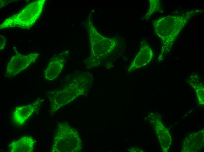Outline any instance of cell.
<instances>
[{
	"label": "cell",
	"instance_id": "1",
	"mask_svg": "<svg viewBox=\"0 0 204 152\" xmlns=\"http://www.w3.org/2000/svg\"><path fill=\"white\" fill-rule=\"evenodd\" d=\"M196 11L191 10L181 15H170L154 21V33L161 41L159 60H162L170 51L179 33L188 20L197 13Z\"/></svg>",
	"mask_w": 204,
	"mask_h": 152
},
{
	"label": "cell",
	"instance_id": "2",
	"mask_svg": "<svg viewBox=\"0 0 204 152\" xmlns=\"http://www.w3.org/2000/svg\"><path fill=\"white\" fill-rule=\"evenodd\" d=\"M45 0L33 2L19 13L6 19L0 25V29L18 27L29 29L35 23L42 12Z\"/></svg>",
	"mask_w": 204,
	"mask_h": 152
},
{
	"label": "cell",
	"instance_id": "3",
	"mask_svg": "<svg viewBox=\"0 0 204 152\" xmlns=\"http://www.w3.org/2000/svg\"><path fill=\"white\" fill-rule=\"evenodd\" d=\"M90 29L91 54L95 58L98 59L105 57L112 52L117 46V39L103 36L92 25Z\"/></svg>",
	"mask_w": 204,
	"mask_h": 152
},
{
	"label": "cell",
	"instance_id": "4",
	"mask_svg": "<svg viewBox=\"0 0 204 152\" xmlns=\"http://www.w3.org/2000/svg\"><path fill=\"white\" fill-rule=\"evenodd\" d=\"M15 51L16 54L11 59L6 68L5 74L8 77L14 76L23 71L34 63L40 55L37 52L23 55Z\"/></svg>",
	"mask_w": 204,
	"mask_h": 152
},
{
	"label": "cell",
	"instance_id": "5",
	"mask_svg": "<svg viewBox=\"0 0 204 152\" xmlns=\"http://www.w3.org/2000/svg\"><path fill=\"white\" fill-rule=\"evenodd\" d=\"M42 101L38 98L28 104L16 107L13 112L14 121L19 125L23 124L40 106Z\"/></svg>",
	"mask_w": 204,
	"mask_h": 152
},
{
	"label": "cell",
	"instance_id": "6",
	"mask_svg": "<svg viewBox=\"0 0 204 152\" xmlns=\"http://www.w3.org/2000/svg\"><path fill=\"white\" fill-rule=\"evenodd\" d=\"M153 56L150 46L145 44H142L129 67L128 71L131 72L145 66L151 61Z\"/></svg>",
	"mask_w": 204,
	"mask_h": 152
},
{
	"label": "cell",
	"instance_id": "7",
	"mask_svg": "<svg viewBox=\"0 0 204 152\" xmlns=\"http://www.w3.org/2000/svg\"><path fill=\"white\" fill-rule=\"evenodd\" d=\"M35 141L32 137L23 136L14 141L9 145L11 152H32Z\"/></svg>",
	"mask_w": 204,
	"mask_h": 152
},
{
	"label": "cell",
	"instance_id": "8",
	"mask_svg": "<svg viewBox=\"0 0 204 152\" xmlns=\"http://www.w3.org/2000/svg\"><path fill=\"white\" fill-rule=\"evenodd\" d=\"M65 63L64 58L56 57L50 62L44 73L45 79L49 81L56 79L61 72Z\"/></svg>",
	"mask_w": 204,
	"mask_h": 152
},
{
	"label": "cell",
	"instance_id": "9",
	"mask_svg": "<svg viewBox=\"0 0 204 152\" xmlns=\"http://www.w3.org/2000/svg\"><path fill=\"white\" fill-rule=\"evenodd\" d=\"M187 81L196 91L199 102L203 104L204 86L200 78L195 75H191Z\"/></svg>",
	"mask_w": 204,
	"mask_h": 152
},
{
	"label": "cell",
	"instance_id": "10",
	"mask_svg": "<svg viewBox=\"0 0 204 152\" xmlns=\"http://www.w3.org/2000/svg\"><path fill=\"white\" fill-rule=\"evenodd\" d=\"M149 3V8L144 17V19L148 18L153 13L158 11L160 8V2L159 0H150Z\"/></svg>",
	"mask_w": 204,
	"mask_h": 152
},
{
	"label": "cell",
	"instance_id": "11",
	"mask_svg": "<svg viewBox=\"0 0 204 152\" xmlns=\"http://www.w3.org/2000/svg\"><path fill=\"white\" fill-rule=\"evenodd\" d=\"M6 39L5 37L2 35H0V50L4 49L5 47Z\"/></svg>",
	"mask_w": 204,
	"mask_h": 152
}]
</instances>
